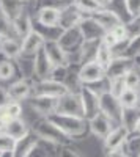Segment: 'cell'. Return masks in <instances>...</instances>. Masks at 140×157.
Returning <instances> with one entry per match:
<instances>
[{"label":"cell","mask_w":140,"mask_h":157,"mask_svg":"<svg viewBox=\"0 0 140 157\" xmlns=\"http://www.w3.org/2000/svg\"><path fill=\"white\" fill-rule=\"evenodd\" d=\"M107 157H129V155L126 154L123 149H120V151H115V152H109Z\"/></svg>","instance_id":"obj_47"},{"label":"cell","mask_w":140,"mask_h":157,"mask_svg":"<svg viewBox=\"0 0 140 157\" xmlns=\"http://www.w3.org/2000/svg\"><path fill=\"white\" fill-rule=\"evenodd\" d=\"M52 69H54V64L50 63V60H49L47 54L44 52V49L38 50L35 58H33V78L36 82L46 80V78H49Z\"/></svg>","instance_id":"obj_16"},{"label":"cell","mask_w":140,"mask_h":157,"mask_svg":"<svg viewBox=\"0 0 140 157\" xmlns=\"http://www.w3.org/2000/svg\"><path fill=\"white\" fill-rule=\"evenodd\" d=\"M80 102H82V110H84V118L88 121L90 118H93L99 112V94L96 91H93L90 86L82 85L80 91Z\"/></svg>","instance_id":"obj_8"},{"label":"cell","mask_w":140,"mask_h":157,"mask_svg":"<svg viewBox=\"0 0 140 157\" xmlns=\"http://www.w3.org/2000/svg\"><path fill=\"white\" fill-rule=\"evenodd\" d=\"M0 55L6 60H16L21 57V41L16 38H5L0 44Z\"/></svg>","instance_id":"obj_24"},{"label":"cell","mask_w":140,"mask_h":157,"mask_svg":"<svg viewBox=\"0 0 140 157\" xmlns=\"http://www.w3.org/2000/svg\"><path fill=\"white\" fill-rule=\"evenodd\" d=\"M16 75V66L11 60H0V80L8 82Z\"/></svg>","instance_id":"obj_33"},{"label":"cell","mask_w":140,"mask_h":157,"mask_svg":"<svg viewBox=\"0 0 140 157\" xmlns=\"http://www.w3.org/2000/svg\"><path fill=\"white\" fill-rule=\"evenodd\" d=\"M135 68L134 60L123 57V55H117L112 60V63L109 64V68L106 69V77L109 80H115V78H124V75L128 74L131 69Z\"/></svg>","instance_id":"obj_10"},{"label":"cell","mask_w":140,"mask_h":157,"mask_svg":"<svg viewBox=\"0 0 140 157\" xmlns=\"http://www.w3.org/2000/svg\"><path fill=\"white\" fill-rule=\"evenodd\" d=\"M32 30H33V22H32L30 14H27V13H24L21 17H18L14 22H13V33L16 35V38H21V41Z\"/></svg>","instance_id":"obj_25"},{"label":"cell","mask_w":140,"mask_h":157,"mask_svg":"<svg viewBox=\"0 0 140 157\" xmlns=\"http://www.w3.org/2000/svg\"><path fill=\"white\" fill-rule=\"evenodd\" d=\"M3 39H5L3 36H0V44H2V43H3Z\"/></svg>","instance_id":"obj_52"},{"label":"cell","mask_w":140,"mask_h":157,"mask_svg":"<svg viewBox=\"0 0 140 157\" xmlns=\"http://www.w3.org/2000/svg\"><path fill=\"white\" fill-rule=\"evenodd\" d=\"M58 115H68V116H79L84 118V110H82V102L79 93H68L63 98L58 99V107H57Z\"/></svg>","instance_id":"obj_6"},{"label":"cell","mask_w":140,"mask_h":157,"mask_svg":"<svg viewBox=\"0 0 140 157\" xmlns=\"http://www.w3.org/2000/svg\"><path fill=\"white\" fill-rule=\"evenodd\" d=\"M123 105L120 99L110 94L109 91L99 94V112L104 113L115 126H123Z\"/></svg>","instance_id":"obj_3"},{"label":"cell","mask_w":140,"mask_h":157,"mask_svg":"<svg viewBox=\"0 0 140 157\" xmlns=\"http://www.w3.org/2000/svg\"><path fill=\"white\" fill-rule=\"evenodd\" d=\"M30 130V127L27 126V123H25L22 118H18V120H11L5 124V130L3 132L6 135H10L13 140H21L25 134H27Z\"/></svg>","instance_id":"obj_23"},{"label":"cell","mask_w":140,"mask_h":157,"mask_svg":"<svg viewBox=\"0 0 140 157\" xmlns=\"http://www.w3.org/2000/svg\"><path fill=\"white\" fill-rule=\"evenodd\" d=\"M36 80L35 78H19V80L10 83L8 94L11 98V101H24V99H30V96L33 94V86H35Z\"/></svg>","instance_id":"obj_12"},{"label":"cell","mask_w":140,"mask_h":157,"mask_svg":"<svg viewBox=\"0 0 140 157\" xmlns=\"http://www.w3.org/2000/svg\"><path fill=\"white\" fill-rule=\"evenodd\" d=\"M134 64H135V68H137V69L140 71V55L134 58Z\"/></svg>","instance_id":"obj_48"},{"label":"cell","mask_w":140,"mask_h":157,"mask_svg":"<svg viewBox=\"0 0 140 157\" xmlns=\"http://www.w3.org/2000/svg\"><path fill=\"white\" fill-rule=\"evenodd\" d=\"M132 134H140V120L137 121V124H135V129H134V132Z\"/></svg>","instance_id":"obj_49"},{"label":"cell","mask_w":140,"mask_h":157,"mask_svg":"<svg viewBox=\"0 0 140 157\" xmlns=\"http://www.w3.org/2000/svg\"><path fill=\"white\" fill-rule=\"evenodd\" d=\"M58 19H60V10L55 6H41L36 11L35 22L41 27L47 29H55L58 27Z\"/></svg>","instance_id":"obj_19"},{"label":"cell","mask_w":140,"mask_h":157,"mask_svg":"<svg viewBox=\"0 0 140 157\" xmlns=\"http://www.w3.org/2000/svg\"><path fill=\"white\" fill-rule=\"evenodd\" d=\"M124 10L129 14V19L140 17V0H123Z\"/></svg>","instance_id":"obj_39"},{"label":"cell","mask_w":140,"mask_h":157,"mask_svg":"<svg viewBox=\"0 0 140 157\" xmlns=\"http://www.w3.org/2000/svg\"><path fill=\"white\" fill-rule=\"evenodd\" d=\"M77 29L84 38V41H101L107 33L91 16H84V19L77 25Z\"/></svg>","instance_id":"obj_9"},{"label":"cell","mask_w":140,"mask_h":157,"mask_svg":"<svg viewBox=\"0 0 140 157\" xmlns=\"http://www.w3.org/2000/svg\"><path fill=\"white\" fill-rule=\"evenodd\" d=\"M69 69H71L69 66H54L49 78H50V80H55V82H60V83H66L69 75H71Z\"/></svg>","instance_id":"obj_34"},{"label":"cell","mask_w":140,"mask_h":157,"mask_svg":"<svg viewBox=\"0 0 140 157\" xmlns=\"http://www.w3.org/2000/svg\"><path fill=\"white\" fill-rule=\"evenodd\" d=\"M113 58H115V55H113V50H112L110 47H107L106 44L101 43L99 47H98V54H96V63L99 64V66H103L104 69H107Z\"/></svg>","instance_id":"obj_30"},{"label":"cell","mask_w":140,"mask_h":157,"mask_svg":"<svg viewBox=\"0 0 140 157\" xmlns=\"http://www.w3.org/2000/svg\"><path fill=\"white\" fill-rule=\"evenodd\" d=\"M43 49L54 66H68V55L57 41H46Z\"/></svg>","instance_id":"obj_20"},{"label":"cell","mask_w":140,"mask_h":157,"mask_svg":"<svg viewBox=\"0 0 140 157\" xmlns=\"http://www.w3.org/2000/svg\"><path fill=\"white\" fill-rule=\"evenodd\" d=\"M123 151L129 157H140V134H131L124 143Z\"/></svg>","instance_id":"obj_32"},{"label":"cell","mask_w":140,"mask_h":157,"mask_svg":"<svg viewBox=\"0 0 140 157\" xmlns=\"http://www.w3.org/2000/svg\"><path fill=\"white\" fill-rule=\"evenodd\" d=\"M84 13L74 5V2L65 8L60 10V19H58V27L65 32V30H71L76 29L80 24V21L84 19Z\"/></svg>","instance_id":"obj_11"},{"label":"cell","mask_w":140,"mask_h":157,"mask_svg":"<svg viewBox=\"0 0 140 157\" xmlns=\"http://www.w3.org/2000/svg\"><path fill=\"white\" fill-rule=\"evenodd\" d=\"M22 2H27V0H22Z\"/></svg>","instance_id":"obj_54"},{"label":"cell","mask_w":140,"mask_h":157,"mask_svg":"<svg viewBox=\"0 0 140 157\" xmlns=\"http://www.w3.org/2000/svg\"><path fill=\"white\" fill-rule=\"evenodd\" d=\"M120 104L123 109H138L140 107V94L135 90H128L120 96Z\"/></svg>","instance_id":"obj_29"},{"label":"cell","mask_w":140,"mask_h":157,"mask_svg":"<svg viewBox=\"0 0 140 157\" xmlns=\"http://www.w3.org/2000/svg\"><path fill=\"white\" fill-rule=\"evenodd\" d=\"M55 148H60V146H55L49 141H44V140H38V143L35 145V148L29 152L27 157H55Z\"/></svg>","instance_id":"obj_26"},{"label":"cell","mask_w":140,"mask_h":157,"mask_svg":"<svg viewBox=\"0 0 140 157\" xmlns=\"http://www.w3.org/2000/svg\"><path fill=\"white\" fill-rule=\"evenodd\" d=\"M124 29H126V35H128V39L138 38L140 36V17H134L129 19L128 22H124Z\"/></svg>","instance_id":"obj_36"},{"label":"cell","mask_w":140,"mask_h":157,"mask_svg":"<svg viewBox=\"0 0 140 157\" xmlns=\"http://www.w3.org/2000/svg\"><path fill=\"white\" fill-rule=\"evenodd\" d=\"M91 17L96 19V22L103 27L106 32H112L115 27H118V25L124 24L123 17L118 14V13L115 10H110V8H104L101 10L99 13H96V14H93Z\"/></svg>","instance_id":"obj_18"},{"label":"cell","mask_w":140,"mask_h":157,"mask_svg":"<svg viewBox=\"0 0 140 157\" xmlns=\"http://www.w3.org/2000/svg\"><path fill=\"white\" fill-rule=\"evenodd\" d=\"M140 55V36L138 38H134L131 41H128V46H126V50L123 57H128V58H135Z\"/></svg>","instance_id":"obj_38"},{"label":"cell","mask_w":140,"mask_h":157,"mask_svg":"<svg viewBox=\"0 0 140 157\" xmlns=\"http://www.w3.org/2000/svg\"><path fill=\"white\" fill-rule=\"evenodd\" d=\"M88 127H90V132H91L95 137L104 140V138L110 134V130L115 127V124H113L104 113L98 112L93 118H90V120H88Z\"/></svg>","instance_id":"obj_17"},{"label":"cell","mask_w":140,"mask_h":157,"mask_svg":"<svg viewBox=\"0 0 140 157\" xmlns=\"http://www.w3.org/2000/svg\"><path fill=\"white\" fill-rule=\"evenodd\" d=\"M47 120L52 124H55L61 132L65 134L66 137H69L71 140L72 138H80V137L87 135V132L90 130V127H88V121L85 120V118L54 113V115H50Z\"/></svg>","instance_id":"obj_1"},{"label":"cell","mask_w":140,"mask_h":157,"mask_svg":"<svg viewBox=\"0 0 140 157\" xmlns=\"http://www.w3.org/2000/svg\"><path fill=\"white\" fill-rule=\"evenodd\" d=\"M0 10L5 13L11 22H14L25 13L22 0H0Z\"/></svg>","instance_id":"obj_22"},{"label":"cell","mask_w":140,"mask_h":157,"mask_svg":"<svg viewBox=\"0 0 140 157\" xmlns=\"http://www.w3.org/2000/svg\"><path fill=\"white\" fill-rule=\"evenodd\" d=\"M101 41H84L82 49H80V58H82V64L96 61V54H98V47H99Z\"/></svg>","instance_id":"obj_27"},{"label":"cell","mask_w":140,"mask_h":157,"mask_svg":"<svg viewBox=\"0 0 140 157\" xmlns=\"http://www.w3.org/2000/svg\"><path fill=\"white\" fill-rule=\"evenodd\" d=\"M3 110L6 112V115L11 118V120H18V118L22 116V104L18 102V101H11Z\"/></svg>","instance_id":"obj_41"},{"label":"cell","mask_w":140,"mask_h":157,"mask_svg":"<svg viewBox=\"0 0 140 157\" xmlns=\"http://www.w3.org/2000/svg\"><path fill=\"white\" fill-rule=\"evenodd\" d=\"M46 44L44 36L35 29L21 41V57H35L38 50H41Z\"/></svg>","instance_id":"obj_14"},{"label":"cell","mask_w":140,"mask_h":157,"mask_svg":"<svg viewBox=\"0 0 140 157\" xmlns=\"http://www.w3.org/2000/svg\"><path fill=\"white\" fill-rule=\"evenodd\" d=\"M3 130H5V121L0 118V132H3Z\"/></svg>","instance_id":"obj_50"},{"label":"cell","mask_w":140,"mask_h":157,"mask_svg":"<svg viewBox=\"0 0 140 157\" xmlns=\"http://www.w3.org/2000/svg\"><path fill=\"white\" fill-rule=\"evenodd\" d=\"M126 91V85H124V78H115V80H110L109 85V93L113 94L115 98L120 99V96Z\"/></svg>","instance_id":"obj_40"},{"label":"cell","mask_w":140,"mask_h":157,"mask_svg":"<svg viewBox=\"0 0 140 157\" xmlns=\"http://www.w3.org/2000/svg\"><path fill=\"white\" fill-rule=\"evenodd\" d=\"M124 85H126L128 90L138 91V88H140V71L137 68L131 69L128 74L124 75Z\"/></svg>","instance_id":"obj_35"},{"label":"cell","mask_w":140,"mask_h":157,"mask_svg":"<svg viewBox=\"0 0 140 157\" xmlns=\"http://www.w3.org/2000/svg\"><path fill=\"white\" fill-rule=\"evenodd\" d=\"M38 140H40V138H38V135L30 129L21 140L16 141V146H14V151H13V155H14V157H27L29 152L35 148Z\"/></svg>","instance_id":"obj_21"},{"label":"cell","mask_w":140,"mask_h":157,"mask_svg":"<svg viewBox=\"0 0 140 157\" xmlns=\"http://www.w3.org/2000/svg\"><path fill=\"white\" fill-rule=\"evenodd\" d=\"M77 77L82 85H95L101 80L106 78V69L103 66H99L96 61H91V63H87V64H82L77 71Z\"/></svg>","instance_id":"obj_7"},{"label":"cell","mask_w":140,"mask_h":157,"mask_svg":"<svg viewBox=\"0 0 140 157\" xmlns=\"http://www.w3.org/2000/svg\"><path fill=\"white\" fill-rule=\"evenodd\" d=\"M0 112H2V109H0Z\"/></svg>","instance_id":"obj_55"},{"label":"cell","mask_w":140,"mask_h":157,"mask_svg":"<svg viewBox=\"0 0 140 157\" xmlns=\"http://www.w3.org/2000/svg\"><path fill=\"white\" fill-rule=\"evenodd\" d=\"M10 102H11V98L8 94V90L0 85V109H5Z\"/></svg>","instance_id":"obj_46"},{"label":"cell","mask_w":140,"mask_h":157,"mask_svg":"<svg viewBox=\"0 0 140 157\" xmlns=\"http://www.w3.org/2000/svg\"><path fill=\"white\" fill-rule=\"evenodd\" d=\"M30 109L41 118H49L50 115L57 113L58 107V99L55 98H47V96H30L29 99Z\"/></svg>","instance_id":"obj_5"},{"label":"cell","mask_w":140,"mask_h":157,"mask_svg":"<svg viewBox=\"0 0 140 157\" xmlns=\"http://www.w3.org/2000/svg\"><path fill=\"white\" fill-rule=\"evenodd\" d=\"M74 5L77 6L85 16H93L106 6L99 2V0H74Z\"/></svg>","instance_id":"obj_28"},{"label":"cell","mask_w":140,"mask_h":157,"mask_svg":"<svg viewBox=\"0 0 140 157\" xmlns=\"http://www.w3.org/2000/svg\"><path fill=\"white\" fill-rule=\"evenodd\" d=\"M101 43L106 44L107 47H110L112 50H113V49H115V47L120 44V43H118V39H117L115 36H113V33H112V32H107V33L104 35V38L101 39Z\"/></svg>","instance_id":"obj_44"},{"label":"cell","mask_w":140,"mask_h":157,"mask_svg":"<svg viewBox=\"0 0 140 157\" xmlns=\"http://www.w3.org/2000/svg\"><path fill=\"white\" fill-rule=\"evenodd\" d=\"M13 33V22L6 17V14L0 10V36L3 38H14L11 36Z\"/></svg>","instance_id":"obj_37"},{"label":"cell","mask_w":140,"mask_h":157,"mask_svg":"<svg viewBox=\"0 0 140 157\" xmlns=\"http://www.w3.org/2000/svg\"><path fill=\"white\" fill-rule=\"evenodd\" d=\"M71 93L68 90V86L65 83H60L55 80H50V78H46V80H40L36 82L33 86V94L35 96H47V98H55L60 99L65 94ZM32 94V96H33Z\"/></svg>","instance_id":"obj_4"},{"label":"cell","mask_w":140,"mask_h":157,"mask_svg":"<svg viewBox=\"0 0 140 157\" xmlns=\"http://www.w3.org/2000/svg\"><path fill=\"white\" fill-rule=\"evenodd\" d=\"M57 43L60 44V47L68 54H74L82 49V44H84V38L79 32V29H71V30H65L61 33V36L57 39Z\"/></svg>","instance_id":"obj_15"},{"label":"cell","mask_w":140,"mask_h":157,"mask_svg":"<svg viewBox=\"0 0 140 157\" xmlns=\"http://www.w3.org/2000/svg\"><path fill=\"white\" fill-rule=\"evenodd\" d=\"M2 157H14V155H13V152H3Z\"/></svg>","instance_id":"obj_51"},{"label":"cell","mask_w":140,"mask_h":157,"mask_svg":"<svg viewBox=\"0 0 140 157\" xmlns=\"http://www.w3.org/2000/svg\"><path fill=\"white\" fill-rule=\"evenodd\" d=\"M2 154H3V152H0V157H2Z\"/></svg>","instance_id":"obj_53"},{"label":"cell","mask_w":140,"mask_h":157,"mask_svg":"<svg viewBox=\"0 0 140 157\" xmlns=\"http://www.w3.org/2000/svg\"><path fill=\"white\" fill-rule=\"evenodd\" d=\"M16 146V140H13L5 132H0V152H13Z\"/></svg>","instance_id":"obj_42"},{"label":"cell","mask_w":140,"mask_h":157,"mask_svg":"<svg viewBox=\"0 0 140 157\" xmlns=\"http://www.w3.org/2000/svg\"><path fill=\"white\" fill-rule=\"evenodd\" d=\"M140 120V107L138 109H124L123 110V126L132 134L137 121Z\"/></svg>","instance_id":"obj_31"},{"label":"cell","mask_w":140,"mask_h":157,"mask_svg":"<svg viewBox=\"0 0 140 157\" xmlns=\"http://www.w3.org/2000/svg\"><path fill=\"white\" fill-rule=\"evenodd\" d=\"M57 157H82V155H80L77 151H74V149L68 145V146H61V148H60Z\"/></svg>","instance_id":"obj_45"},{"label":"cell","mask_w":140,"mask_h":157,"mask_svg":"<svg viewBox=\"0 0 140 157\" xmlns=\"http://www.w3.org/2000/svg\"><path fill=\"white\" fill-rule=\"evenodd\" d=\"M129 135H131V132L124 126H115L113 127L110 130V134L104 138V148H106L107 154L123 149L124 143L129 138Z\"/></svg>","instance_id":"obj_13"},{"label":"cell","mask_w":140,"mask_h":157,"mask_svg":"<svg viewBox=\"0 0 140 157\" xmlns=\"http://www.w3.org/2000/svg\"><path fill=\"white\" fill-rule=\"evenodd\" d=\"M32 130L38 135V138H41L44 141H49V143H52V145H55V146H60V148L68 146L69 141H71V138L66 137L55 124L50 123L47 118L38 116V120L33 121V124H32Z\"/></svg>","instance_id":"obj_2"},{"label":"cell","mask_w":140,"mask_h":157,"mask_svg":"<svg viewBox=\"0 0 140 157\" xmlns=\"http://www.w3.org/2000/svg\"><path fill=\"white\" fill-rule=\"evenodd\" d=\"M112 33H113V36H115V38L118 39V43H120V44L128 43V41H129V39H128V35H126L124 24H121V25H118V27H115V29L112 30Z\"/></svg>","instance_id":"obj_43"}]
</instances>
